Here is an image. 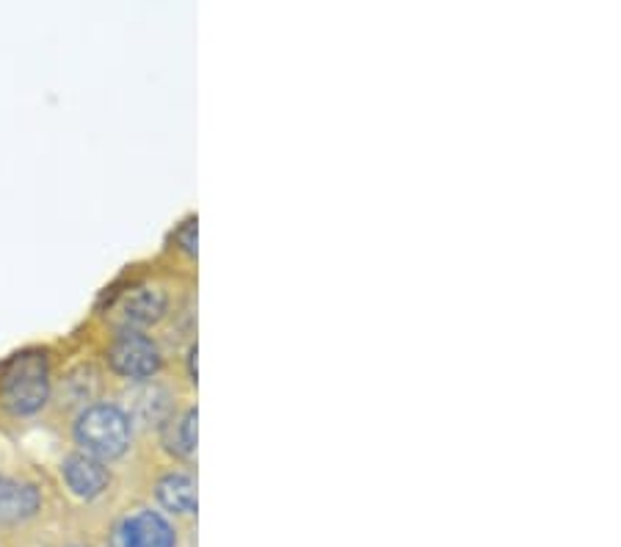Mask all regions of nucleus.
Instances as JSON below:
<instances>
[{
	"label": "nucleus",
	"instance_id": "obj_1",
	"mask_svg": "<svg viewBox=\"0 0 621 547\" xmlns=\"http://www.w3.org/2000/svg\"><path fill=\"white\" fill-rule=\"evenodd\" d=\"M51 360L40 348H25L0 365V412L9 418L40 415L51 401Z\"/></svg>",
	"mask_w": 621,
	"mask_h": 547
},
{
	"label": "nucleus",
	"instance_id": "obj_2",
	"mask_svg": "<svg viewBox=\"0 0 621 547\" xmlns=\"http://www.w3.org/2000/svg\"><path fill=\"white\" fill-rule=\"evenodd\" d=\"M73 440L81 453L100 459V462H117L130 451L133 442V420L119 404L100 401L86 407L73 423Z\"/></svg>",
	"mask_w": 621,
	"mask_h": 547
},
{
	"label": "nucleus",
	"instance_id": "obj_3",
	"mask_svg": "<svg viewBox=\"0 0 621 547\" xmlns=\"http://www.w3.org/2000/svg\"><path fill=\"white\" fill-rule=\"evenodd\" d=\"M108 365L117 376L128 382H147L161 371V348L144 332L117 330L111 346H108Z\"/></svg>",
	"mask_w": 621,
	"mask_h": 547
},
{
	"label": "nucleus",
	"instance_id": "obj_4",
	"mask_svg": "<svg viewBox=\"0 0 621 547\" xmlns=\"http://www.w3.org/2000/svg\"><path fill=\"white\" fill-rule=\"evenodd\" d=\"M169 299L161 288L152 286H139L133 291H125L117 299V304L111 308L114 324L117 330H133L144 332L147 326L158 324V321L167 315Z\"/></svg>",
	"mask_w": 621,
	"mask_h": 547
},
{
	"label": "nucleus",
	"instance_id": "obj_5",
	"mask_svg": "<svg viewBox=\"0 0 621 547\" xmlns=\"http://www.w3.org/2000/svg\"><path fill=\"white\" fill-rule=\"evenodd\" d=\"M114 547H174V530L163 514L139 508L117 525Z\"/></svg>",
	"mask_w": 621,
	"mask_h": 547
},
{
	"label": "nucleus",
	"instance_id": "obj_6",
	"mask_svg": "<svg viewBox=\"0 0 621 547\" xmlns=\"http://www.w3.org/2000/svg\"><path fill=\"white\" fill-rule=\"evenodd\" d=\"M62 481L67 490L81 501H95L111 486V470L106 462L89 457V453H67L62 459Z\"/></svg>",
	"mask_w": 621,
	"mask_h": 547
},
{
	"label": "nucleus",
	"instance_id": "obj_7",
	"mask_svg": "<svg viewBox=\"0 0 621 547\" xmlns=\"http://www.w3.org/2000/svg\"><path fill=\"white\" fill-rule=\"evenodd\" d=\"M42 512L40 484L0 470V525H20Z\"/></svg>",
	"mask_w": 621,
	"mask_h": 547
},
{
	"label": "nucleus",
	"instance_id": "obj_8",
	"mask_svg": "<svg viewBox=\"0 0 621 547\" xmlns=\"http://www.w3.org/2000/svg\"><path fill=\"white\" fill-rule=\"evenodd\" d=\"M158 501L174 514L196 512V481L189 473H169L158 481Z\"/></svg>",
	"mask_w": 621,
	"mask_h": 547
},
{
	"label": "nucleus",
	"instance_id": "obj_9",
	"mask_svg": "<svg viewBox=\"0 0 621 547\" xmlns=\"http://www.w3.org/2000/svg\"><path fill=\"white\" fill-rule=\"evenodd\" d=\"M172 448L178 453H183V457H191V453L196 451V409H189V412L178 420Z\"/></svg>",
	"mask_w": 621,
	"mask_h": 547
},
{
	"label": "nucleus",
	"instance_id": "obj_10",
	"mask_svg": "<svg viewBox=\"0 0 621 547\" xmlns=\"http://www.w3.org/2000/svg\"><path fill=\"white\" fill-rule=\"evenodd\" d=\"M178 244L183 246L189 255H196V222H194V218L183 224V229L178 233Z\"/></svg>",
	"mask_w": 621,
	"mask_h": 547
}]
</instances>
